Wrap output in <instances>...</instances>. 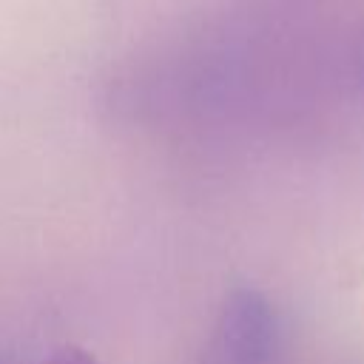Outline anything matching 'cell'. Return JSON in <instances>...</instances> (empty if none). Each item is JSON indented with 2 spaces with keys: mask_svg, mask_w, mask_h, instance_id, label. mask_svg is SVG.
<instances>
[{
  "mask_svg": "<svg viewBox=\"0 0 364 364\" xmlns=\"http://www.w3.org/2000/svg\"><path fill=\"white\" fill-rule=\"evenodd\" d=\"M279 321L270 301L253 290H233L216 318L205 350V364H273Z\"/></svg>",
  "mask_w": 364,
  "mask_h": 364,
  "instance_id": "cell-1",
  "label": "cell"
},
{
  "mask_svg": "<svg viewBox=\"0 0 364 364\" xmlns=\"http://www.w3.org/2000/svg\"><path fill=\"white\" fill-rule=\"evenodd\" d=\"M46 364H97L91 353H85L82 347H60Z\"/></svg>",
  "mask_w": 364,
  "mask_h": 364,
  "instance_id": "cell-2",
  "label": "cell"
}]
</instances>
